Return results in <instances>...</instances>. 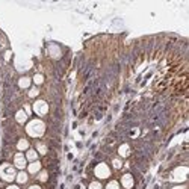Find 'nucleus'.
<instances>
[{"label": "nucleus", "mask_w": 189, "mask_h": 189, "mask_svg": "<svg viewBox=\"0 0 189 189\" xmlns=\"http://www.w3.org/2000/svg\"><path fill=\"white\" fill-rule=\"evenodd\" d=\"M26 130H28V133L30 135V136L38 138V136H41V135L44 133V130H46V126H44V123L39 121V120H33V121H30V123L28 124Z\"/></svg>", "instance_id": "obj_1"}, {"label": "nucleus", "mask_w": 189, "mask_h": 189, "mask_svg": "<svg viewBox=\"0 0 189 189\" xmlns=\"http://www.w3.org/2000/svg\"><path fill=\"white\" fill-rule=\"evenodd\" d=\"M0 177L2 178H5V180H11L15 177V171H14V168L11 166V165H8V164H5V165H2L0 166Z\"/></svg>", "instance_id": "obj_2"}, {"label": "nucleus", "mask_w": 189, "mask_h": 189, "mask_svg": "<svg viewBox=\"0 0 189 189\" xmlns=\"http://www.w3.org/2000/svg\"><path fill=\"white\" fill-rule=\"evenodd\" d=\"M94 173H95V176L98 178H107V177L111 176V169L107 168L106 164H98L95 166V169H94Z\"/></svg>", "instance_id": "obj_3"}, {"label": "nucleus", "mask_w": 189, "mask_h": 189, "mask_svg": "<svg viewBox=\"0 0 189 189\" xmlns=\"http://www.w3.org/2000/svg\"><path fill=\"white\" fill-rule=\"evenodd\" d=\"M33 109H35V112H37L38 115H46V114L49 112V106H47V103H46V102L38 100L37 103H35Z\"/></svg>", "instance_id": "obj_4"}, {"label": "nucleus", "mask_w": 189, "mask_h": 189, "mask_svg": "<svg viewBox=\"0 0 189 189\" xmlns=\"http://www.w3.org/2000/svg\"><path fill=\"white\" fill-rule=\"evenodd\" d=\"M14 162H15V166H17V168H20V169H23V168L26 166V157L21 154V153H18V154H15Z\"/></svg>", "instance_id": "obj_5"}, {"label": "nucleus", "mask_w": 189, "mask_h": 189, "mask_svg": "<svg viewBox=\"0 0 189 189\" xmlns=\"http://www.w3.org/2000/svg\"><path fill=\"white\" fill-rule=\"evenodd\" d=\"M121 183H123V186H124V188H127V189L133 188V177H132L130 174H126V176H123V178H121Z\"/></svg>", "instance_id": "obj_6"}, {"label": "nucleus", "mask_w": 189, "mask_h": 189, "mask_svg": "<svg viewBox=\"0 0 189 189\" xmlns=\"http://www.w3.org/2000/svg\"><path fill=\"white\" fill-rule=\"evenodd\" d=\"M15 120L18 121L20 124H23V123H26V120H28V114H26L24 111H17V114H15Z\"/></svg>", "instance_id": "obj_7"}, {"label": "nucleus", "mask_w": 189, "mask_h": 189, "mask_svg": "<svg viewBox=\"0 0 189 189\" xmlns=\"http://www.w3.org/2000/svg\"><path fill=\"white\" fill-rule=\"evenodd\" d=\"M39 169H41V164H39L38 160L32 162V164L29 165V173H30V174H35V173H38Z\"/></svg>", "instance_id": "obj_8"}, {"label": "nucleus", "mask_w": 189, "mask_h": 189, "mask_svg": "<svg viewBox=\"0 0 189 189\" xmlns=\"http://www.w3.org/2000/svg\"><path fill=\"white\" fill-rule=\"evenodd\" d=\"M38 157V153L35 151V150H28V153H26V159L30 160V162H35Z\"/></svg>", "instance_id": "obj_9"}, {"label": "nucleus", "mask_w": 189, "mask_h": 189, "mask_svg": "<svg viewBox=\"0 0 189 189\" xmlns=\"http://www.w3.org/2000/svg\"><path fill=\"white\" fill-rule=\"evenodd\" d=\"M17 148H18L20 151H23V150H29V142L26 141V139H20L18 144H17Z\"/></svg>", "instance_id": "obj_10"}, {"label": "nucleus", "mask_w": 189, "mask_h": 189, "mask_svg": "<svg viewBox=\"0 0 189 189\" xmlns=\"http://www.w3.org/2000/svg\"><path fill=\"white\" fill-rule=\"evenodd\" d=\"M18 85H20V88H28L30 85V79L29 77H21L18 80Z\"/></svg>", "instance_id": "obj_11"}, {"label": "nucleus", "mask_w": 189, "mask_h": 189, "mask_svg": "<svg viewBox=\"0 0 189 189\" xmlns=\"http://www.w3.org/2000/svg\"><path fill=\"white\" fill-rule=\"evenodd\" d=\"M17 182L18 183H26L28 182V174L26 173H18L17 174Z\"/></svg>", "instance_id": "obj_12"}, {"label": "nucleus", "mask_w": 189, "mask_h": 189, "mask_svg": "<svg viewBox=\"0 0 189 189\" xmlns=\"http://www.w3.org/2000/svg\"><path fill=\"white\" fill-rule=\"evenodd\" d=\"M118 153H120L121 156H127L129 154V145H121L120 150H118Z\"/></svg>", "instance_id": "obj_13"}, {"label": "nucleus", "mask_w": 189, "mask_h": 189, "mask_svg": "<svg viewBox=\"0 0 189 189\" xmlns=\"http://www.w3.org/2000/svg\"><path fill=\"white\" fill-rule=\"evenodd\" d=\"M37 148H38V151L41 153V154H46L47 153V147L44 145V144H37Z\"/></svg>", "instance_id": "obj_14"}, {"label": "nucleus", "mask_w": 189, "mask_h": 189, "mask_svg": "<svg viewBox=\"0 0 189 189\" xmlns=\"http://www.w3.org/2000/svg\"><path fill=\"white\" fill-rule=\"evenodd\" d=\"M33 82H35V83H37V85H41V83L44 82V77H42L41 74H37V76H35V77H33Z\"/></svg>", "instance_id": "obj_15"}, {"label": "nucleus", "mask_w": 189, "mask_h": 189, "mask_svg": "<svg viewBox=\"0 0 189 189\" xmlns=\"http://www.w3.org/2000/svg\"><path fill=\"white\" fill-rule=\"evenodd\" d=\"M106 189H120V185L116 183V182H111L109 185L106 186Z\"/></svg>", "instance_id": "obj_16"}, {"label": "nucleus", "mask_w": 189, "mask_h": 189, "mask_svg": "<svg viewBox=\"0 0 189 189\" xmlns=\"http://www.w3.org/2000/svg\"><path fill=\"white\" fill-rule=\"evenodd\" d=\"M89 189H102V185L98 182H92L91 185H89Z\"/></svg>", "instance_id": "obj_17"}, {"label": "nucleus", "mask_w": 189, "mask_h": 189, "mask_svg": "<svg viewBox=\"0 0 189 189\" xmlns=\"http://www.w3.org/2000/svg\"><path fill=\"white\" fill-rule=\"evenodd\" d=\"M112 164H114V168H121V160L120 159H114Z\"/></svg>", "instance_id": "obj_18"}, {"label": "nucleus", "mask_w": 189, "mask_h": 189, "mask_svg": "<svg viewBox=\"0 0 189 189\" xmlns=\"http://www.w3.org/2000/svg\"><path fill=\"white\" fill-rule=\"evenodd\" d=\"M38 92H39L38 89H37V88H33V89H30V91H29V97H37V95H38Z\"/></svg>", "instance_id": "obj_19"}, {"label": "nucleus", "mask_w": 189, "mask_h": 189, "mask_svg": "<svg viewBox=\"0 0 189 189\" xmlns=\"http://www.w3.org/2000/svg\"><path fill=\"white\" fill-rule=\"evenodd\" d=\"M39 180H41V182H46V180H47V173H41L39 174Z\"/></svg>", "instance_id": "obj_20"}, {"label": "nucleus", "mask_w": 189, "mask_h": 189, "mask_svg": "<svg viewBox=\"0 0 189 189\" xmlns=\"http://www.w3.org/2000/svg\"><path fill=\"white\" fill-rule=\"evenodd\" d=\"M6 189H20L18 186H17V185H11V186H8Z\"/></svg>", "instance_id": "obj_21"}, {"label": "nucleus", "mask_w": 189, "mask_h": 189, "mask_svg": "<svg viewBox=\"0 0 189 189\" xmlns=\"http://www.w3.org/2000/svg\"><path fill=\"white\" fill-rule=\"evenodd\" d=\"M24 109H26V114H30V107L29 106H24Z\"/></svg>", "instance_id": "obj_22"}, {"label": "nucleus", "mask_w": 189, "mask_h": 189, "mask_svg": "<svg viewBox=\"0 0 189 189\" xmlns=\"http://www.w3.org/2000/svg\"><path fill=\"white\" fill-rule=\"evenodd\" d=\"M29 189H41V188H39V186H37V185H33V186H30Z\"/></svg>", "instance_id": "obj_23"}]
</instances>
